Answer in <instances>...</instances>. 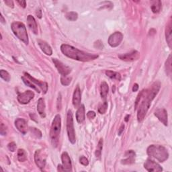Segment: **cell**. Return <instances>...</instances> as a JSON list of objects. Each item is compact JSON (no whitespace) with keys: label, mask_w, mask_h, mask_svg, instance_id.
I'll use <instances>...</instances> for the list:
<instances>
[{"label":"cell","mask_w":172,"mask_h":172,"mask_svg":"<svg viewBox=\"0 0 172 172\" xmlns=\"http://www.w3.org/2000/svg\"><path fill=\"white\" fill-rule=\"evenodd\" d=\"M154 114L165 126H167V124H168V116H167V112L165 109H157L155 112Z\"/></svg>","instance_id":"13"},{"label":"cell","mask_w":172,"mask_h":172,"mask_svg":"<svg viewBox=\"0 0 172 172\" xmlns=\"http://www.w3.org/2000/svg\"><path fill=\"white\" fill-rule=\"evenodd\" d=\"M4 3H5L6 5L10 7H12L13 8L14 7V2L12 1V0H6V1H4Z\"/></svg>","instance_id":"40"},{"label":"cell","mask_w":172,"mask_h":172,"mask_svg":"<svg viewBox=\"0 0 172 172\" xmlns=\"http://www.w3.org/2000/svg\"><path fill=\"white\" fill-rule=\"evenodd\" d=\"M16 2L18 3L19 5L21 7H22L23 8H25L26 7V1H17Z\"/></svg>","instance_id":"41"},{"label":"cell","mask_w":172,"mask_h":172,"mask_svg":"<svg viewBox=\"0 0 172 172\" xmlns=\"http://www.w3.org/2000/svg\"><path fill=\"white\" fill-rule=\"evenodd\" d=\"M30 131H31V134L37 139H41L42 137V132L39 129L34 127H31L30 128Z\"/></svg>","instance_id":"31"},{"label":"cell","mask_w":172,"mask_h":172,"mask_svg":"<svg viewBox=\"0 0 172 172\" xmlns=\"http://www.w3.org/2000/svg\"><path fill=\"white\" fill-rule=\"evenodd\" d=\"M34 97V93L32 91H26L24 93H20L18 95L17 99L21 104H27Z\"/></svg>","instance_id":"10"},{"label":"cell","mask_w":172,"mask_h":172,"mask_svg":"<svg viewBox=\"0 0 172 172\" xmlns=\"http://www.w3.org/2000/svg\"><path fill=\"white\" fill-rule=\"evenodd\" d=\"M27 24L29 28L31 29V31L34 34H38V25L36 23V21L35 18L31 15H28L27 17Z\"/></svg>","instance_id":"17"},{"label":"cell","mask_w":172,"mask_h":172,"mask_svg":"<svg viewBox=\"0 0 172 172\" xmlns=\"http://www.w3.org/2000/svg\"><path fill=\"white\" fill-rule=\"evenodd\" d=\"M34 161L36 165L42 170L46 165V155L42 150H37L34 153Z\"/></svg>","instance_id":"7"},{"label":"cell","mask_w":172,"mask_h":172,"mask_svg":"<svg viewBox=\"0 0 172 172\" xmlns=\"http://www.w3.org/2000/svg\"><path fill=\"white\" fill-rule=\"evenodd\" d=\"M94 46L99 49H103V48H104V45H103L101 41H98L97 42H96L95 44H94Z\"/></svg>","instance_id":"38"},{"label":"cell","mask_w":172,"mask_h":172,"mask_svg":"<svg viewBox=\"0 0 172 172\" xmlns=\"http://www.w3.org/2000/svg\"><path fill=\"white\" fill-rule=\"evenodd\" d=\"M81 90L79 85H77L76 88L74 90V96H73V104L75 108H79L81 104Z\"/></svg>","instance_id":"16"},{"label":"cell","mask_w":172,"mask_h":172,"mask_svg":"<svg viewBox=\"0 0 172 172\" xmlns=\"http://www.w3.org/2000/svg\"><path fill=\"white\" fill-rule=\"evenodd\" d=\"M45 102L43 98H40L38 100L37 103V111L38 114L41 116L42 118H45L46 117V112H45Z\"/></svg>","instance_id":"21"},{"label":"cell","mask_w":172,"mask_h":172,"mask_svg":"<svg viewBox=\"0 0 172 172\" xmlns=\"http://www.w3.org/2000/svg\"><path fill=\"white\" fill-rule=\"evenodd\" d=\"M6 125H4L3 123L1 124V130H0V132H1L2 135H6L7 131H6Z\"/></svg>","instance_id":"39"},{"label":"cell","mask_w":172,"mask_h":172,"mask_svg":"<svg viewBox=\"0 0 172 172\" xmlns=\"http://www.w3.org/2000/svg\"><path fill=\"white\" fill-rule=\"evenodd\" d=\"M53 62L54 63L56 68L57 69L59 73L62 76H67L71 73V68L65 65V64H63L62 62L59 61L58 59L53 58Z\"/></svg>","instance_id":"8"},{"label":"cell","mask_w":172,"mask_h":172,"mask_svg":"<svg viewBox=\"0 0 172 172\" xmlns=\"http://www.w3.org/2000/svg\"><path fill=\"white\" fill-rule=\"evenodd\" d=\"M79 162L81 164H82L83 165H85V166H88L89 165L88 160L84 156H81L79 158Z\"/></svg>","instance_id":"35"},{"label":"cell","mask_w":172,"mask_h":172,"mask_svg":"<svg viewBox=\"0 0 172 172\" xmlns=\"http://www.w3.org/2000/svg\"><path fill=\"white\" fill-rule=\"evenodd\" d=\"M144 167L146 170L150 172H161L163 171V168L160 164L150 160H147L145 162Z\"/></svg>","instance_id":"12"},{"label":"cell","mask_w":172,"mask_h":172,"mask_svg":"<svg viewBox=\"0 0 172 172\" xmlns=\"http://www.w3.org/2000/svg\"><path fill=\"white\" fill-rule=\"evenodd\" d=\"M18 160L20 162H24L27 160V153L23 149H20L18 150Z\"/></svg>","instance_id":"27"},{"label":"cell","mask_w":172,"mask_h":172,"mask_svg":"<svg viewBox=\"0 0 172 172\" xmlns=\"http://www.w3.org/2000/svg\"><path fill=\"white\" fill-rule=\"evenodd\" d=\"M36 16H37V17H38V18H40V19L42 18V11H41V10H40V9L37 10L36 12Z\"/></svg>","instance_id":"42"},{"label":"cell","mask_w":172,"mask_h":172,"mask_svg":"<svg viewBox=\"0 0 172 172\" xmlns=\"http://www.w3.org/2000/svg\"><path fill=\"white\" fill-rule=\"evenodd\" d=\"M38 44L41 47V50L44 52L46 55H51L53 54V50L51 49L50 46L46 42L42 40H38Z\"/></svg>","instance_id":"19"},{"label":"cell","mask_w":172,"mask_h":172,"mask_svg":"<svg viewBox=\"0 0 172 172\" xmlns=\"http://www.w3.org/2000/svg\"><path fill=\"white\" fill-rule=\"evenodd\" d=\"M140 54L136 50H132L130 53L118 55L119 59L124 61H135L138 60Z\"/></svg>","instance_id":"11"},{"label":"cell","mask_w":172,"mask_h":172,"mask_svg":"<svg viewBox=\"0 0 172 172\" xmlns=\"http://www.w3.org/2000/svg\"><path fill=\"white\" fill-rule=\"evenodd\" d=\"M0 22H1L2 24H5L6 23V20L3 18V16H2V14H1V15H0Z\"/></svg>","instance_id":"45"},{"label":"cell","mask_w":172,"mask_h":172,"mask_svg":"<svg viewBox=\"0 0 172 172\" xmlns=\"http://www.w3.org/2000/svg\"><path fill=\"white\" fill-rule=\"evenodd\" d=\"M0 76H1L2 78L6 81H9L10 80V75L9 74V73L3 69H2L0 71Z\"/></svg>","instance_id":"32"},{"label":"cell","mask_w":172,"mask_h":172,"mask_svg":"<svg viewBox=\"0 0 172 172\" xmlns=\"http://www.w3.org/2000/svg\"><path fill=\"white\" fill-rule=\"evenodd\" d=\"M165 71L166 74L168 76H170L171 74V55L169 56L168 59H167L165 62Z\"/></svg>","instance_id":"29"},{"label":"cell","mask_w":172,"mask_h":172,"mask_svg":"<svg viewBox=\"0 0 172 172\" xmlns=\"http://www.w3.org/2000/svg\"><path fill=\"white\" fill-rule=\"evenodd\" d=\"M172 30H171V21L170 20L169 23L167 24L166 28H165V37H166V41L167 42L170 48H171L172 46Z\"/></svg>","instance_id":"22"},{"label":"cell","mask_w":172,"mask_h":172,"mask_svg":"<svg viewBox=\"0 0 172 172\" xmlns=\"http://www.w3.org/2000/svg\"><path fill=\"white\" fill-rule=\"evenodd\" d=\"M25 77H26L28 79L31 80L33 84H35L36 86H39L40 88L42 89V91L44 93H46L48 90V84L46 82H44V81H41L39 80H37L35 78H34L31 75L28 73H24Z\"/></svg>","instance_id":"14"},{"label":"cell","mask_w":172,"mask_h":172,"mask_svg":"<svg viewBox=\"0 0 172 172\" xmlns=\"http://www.w3.org/2000/svg\"><path fill=\"white\" fill-rule=\"evenodd\" d=\"M135 155L136 154L132 150H128L125 154V156L127 157V158L125 160H122L121 163L124 165L132 164V163H134L135 161Z\"/></svg>","instance_id":"18"},{"label":"cell","mask_w":172,"mask_h":172,"mask_svg":"<svg viewBox=\"0 0 172 172\" xmlns=\"http://www.w3.org/2000/svg\"><path fill=\"white\" fill-rule=\"evenodd\" d=\"M162 3L161 1H152L151 2V10L154 14H157L160 12L161 9Z\"/></svg>","instance_id":"24"},{"label":"cell","mask_w":172,"mask_h":172,"mask_svg":"<svg viewBox=\"0 0 172 172\" xmlns=\"http://www.w3.org/2000/svg\"><path fill=\"white\" fill-rule=\"evenodd\" d=\"M67 131L68 138L71 144H75L76 141L75 132L74 124V118L71 110H69L67 116Z\"/></svg>","instance_id":"5"},{"label":"cell","mask_w":172,"mask_h":172,"mask_svg":"<svg viewBox=\"0 0 172 172\" xmlns=\"http://www.w3.org/2000/svg\"><path fill=\"white\" fill-rule=\"evenodd\" d=\"M138 89H139V85L137 84H135V85H133V87H132V92H135Z\"/></svg>","instance_id":"43"},{"label":"cell","mask_w":172,"mask_h":172,"mask_svg":"<svg viewBox=\"0 0 172 172\" xmlns=\"http://www.w3.org/2000/svg\"><path fill=\"white\" fill-rule=\"evenodd\" d=\"M65 17L68 20L75 21L78 18V14H77V13L75 12H70L67 13Z\"/></svg>","instance_id":"30"},{"label":"cell","mask_w":172,"mask_h":172,"mask_svg":"<svg viewBox=\"0 0 172 172\" xmlns=\"http://www.w3.org/2000/svg\"><path fill=\"white\" fill-rule=\"evenodd\" d=\"M123 39V34L120 32H116L111 34L108 38V44L111 47H117Z\"/></svg>","instance_id":"9"},{"label":"cell","mask_w":172,"mask_h":172,"mask_svg":"<svg viewBox=\"0 0 172 172\" xmlns=\"http://www.w3.org/2000/svg\"><path fill=\"white\" fill-rule=\"evenodd\" d=\"M15 126L17 129L22 134L25 135L27 132L28 125L27 122L23 118H18L15 121Z\"/></svg>","instance_id":"15"},{"label":"cell","mask_w":172,"mask_h":172,"mask_svg":"<svg viewBox=\"0 0 172 172\" xmlns=\"http://www.w3.org/2000/svg\"><path fill=\"white\" fill-rule=\"evenodd\" d=\"M71 77H68L67 76H62L61 77V82L62 85L67 86L70 84L71 81Z\"/></svg>","instance_id":"33"},{"label":"cell","mask_w":172,"mask_h":172,"mask_svg":"<svg viewBox=\"0 0 172 172\" xmlns=\"http://www.w3.org/2000/svg\"><path fill=\"white\" fill-rule=\"evenodd\" d=\"M62 165H59L57 170L58 171H72V163L69 155L67 152H64L61 155Z\"/></svg>","instance_id":"6"},{"label":"cell","mask_w":172,"mask_h":172,"mask_svg":"<svg viewBox=\"0 0 172 172\" xmlns=\"http://www.w3.org/2000/svg\"><path fill=\"white\" fill-rule=\"evenodd\" d=\"M147 153L150 157L156 159L160 162H164L169 157L167 150L161 145H150L147 148Z\"/></svg>","instance_id":"2"},{"label":"cell","mask_w":172,"mask_h":172,"mask_svg":"<svg viewBox=\"0 0 172 172\" xmlns=\"http://www.w3.org/2000/svg\"><path fill=\"white\" fill-rule=\"evenodd\" d=\"M124 124H122V125L119 128V131H118V135H121V134L122 133V132L124 131Z\"/></svg>","instance_id":"44"},{"label":"cell","mask_w":172,"mask_h":172,"mask_svg":"<svg viewBox=\"0 0 172 172\" xmlns=\"http://www.w3.org/2000/svg\"><path fill=\"white\" fill-rule=\"evenodd\" d=\"M7 148L10 150V151L14 152L16 149V144L14 143V142H12V143H10L8 144Z\"/></svg>","instance_id":"36"},{"label":"cell","mask_w":172,"mask_h":172,"mask_svg":"<svg viewBox=\"0 0 172 172\" xmlns=\"http://www.w3.org/2000/svg\"><path fill=\"white\" fill-rule=\"evenodd\" d=\"M107 109H108V103L106 101H104V103H103V104L100 107H99L98 112L100 114H103L106 113Z\"/></svg>","instance_id":"34"},{"label":"cell","mask_w":172,"mask_h":172,"mask_svg":"<svg viewBox=\"0 0 172 172\" xmlns=\"http://www.w3.org/2000/svg\"><path fill=\"white\" fill-rule=\"evenodd\" d=\"M61 128V118L60 114H57L55 117L50 131V137L51 143L55 147H57L59 143V139Z\"/></svg>","instance_id":"3"},{"label":"cell","mask_w":172,"mask_h":172,"mask_svg":"<svg viewBox=\"0 0 172 172\" xmlns=\"http://www.w3.org/2000/svg\"><path fill=\"white\" fill-rule=\"evenodd\" d=\"M11 28L15 36L22 41L26 45L29 42L28 36L25 25L21 22H14L11 24Z\"/></svg>","instance_id":"4"},{"label":"cell","mask_w":172,"mask_h":172,"mask_svg":"<svg viewBox=\"0 0 172 172\" xmlns=\"http://www.w3.org/2000/svg\"><path fill=\"white\" fill-rule=\"evenodd\" d=\"M106 75L112 79H116L117 81L121 80V75L118 72L113 71H106Z\"/></svg>","instance_id":"26"},{"label":"cell","mask_w":172,"mask_h":172,"mask_svg":"<svg viewBox=\"0 0 172 172\" xmlns=\"http://www.w3.org/2000/svg\"><path fill=\"white\" fill-rule=\"evenodd\" d=\"M109 91V88H108V85L106 82V81H102L100 85V95L102 98L106 101V97Z\"/></svg>","instance_id":"23"},{"label":"cell","mask_w":172,"mask_h":172,"mask_svg":"<svg viewBox=\"0 0 172 172\" xmlns=\"http://www.w3.org/2000/svg\"><path fill=\"white\" fill-rule=\"evenodd\" d=\"M103 149V139H100V141L98 142V144L97 145V148L96 150V157L98 159H100L101 157V155H102V150Z\"/></svg>","instance_id":"28"},{"label":"cell","mask_w":172,"mask_h":172,"mask_svg":"<svg viewBox=\"0 0 172 172\" xmlns=\"http://www.w3.org/2000/svg\"><path fill=\"white\" fill-rule=\"evenodd\" d=\"M129 118H130V115H127V117H125V119H124V120H125V121H126V122H128V121Z\"/></svg>","instance_id":"46"},{"label":"cell","mask_w":172,"mask_h":172,"mask_svg":"<svg viewBox=\"0 0 172 172\" xmlns=\"http://www.w3.org/2000/svg\"><path fill=\"white\" fill-rule=\"evenodd\" d=\"M61 50L68 58L81 62H89L98 58V55L84 52L67 44H63L61 46Z\"/></svg>","instance_id":"1"},{"label":"cell","mask_w":172,"mask_h":172,"mask_svg":"<svg viewBox=\"0 0 172 172\" xmlns=\"http://www.w3.org/2000/svg\"><path fill=\"white\" fill-rule=\"evenodd\" d=\"M85 118V109L84 105H81L76 112V120L78 123H82Z\"/></svg>","instance_id":"20"},{"label":"cell","mask_w":172,"mask_h":172,"mask_svg":"<svg viewBox=\"0 0 172 172\" xmlns=\"http://www.w3.org/2000/svg\"><path fill=\"white\" fill-rule=\"evenodd\" d=\"M22 79L23 80L24 83L27 86H28V87L32 88V89H34V90H36V91L38 93H40V90H39V89L38 88V86H36L35 84H33L31 80L28 79L26 77L22 76Z\"/></svg>","instance_id":"25"},{"label":"cell","mask_w":172,"mask_h":172,"mask_svg":"<svg viewBox=\"0 0 172 172\" xmlns=\"http://www.w3.org/2000/svg\"><path fill=\"white\" fill-rule=\"evenodd\" d=\"M96 112H93V111H89L88 114H87V117L90 120H92V119H93L94 118L96 117Z\"/></svg>","instance_id":"37"}]
</instances>
